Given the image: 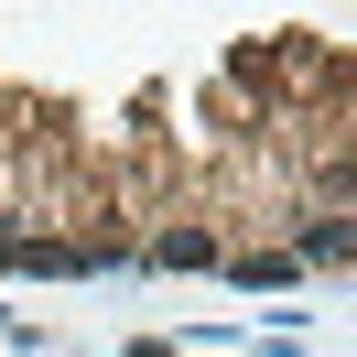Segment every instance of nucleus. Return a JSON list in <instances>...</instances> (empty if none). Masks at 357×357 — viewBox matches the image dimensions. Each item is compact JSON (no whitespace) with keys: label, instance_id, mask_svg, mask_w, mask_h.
I'll list each match as a JSON object with an SVG mask.
<instances>
[]
</instances>
